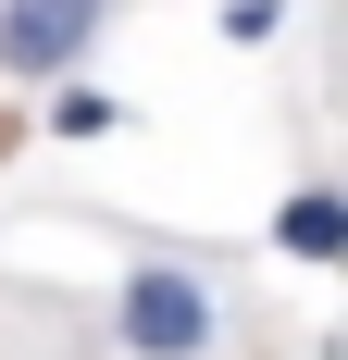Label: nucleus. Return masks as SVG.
Segmentation results:
<instances>
[{"mask_svg": "<svg viewBox=\"0 0 348 360\" xmlns=\"http://www.w3.org/2000/svg\"><path fill=\"white\" fill-rule=\"evenodd\" d=\"M112 0H0V87H63L100 50Z\"/></svg>", "mask_w": 348, "mask_h": 360, "instance_id": "2", "label": "nucleus"}, {"mask_svg": "<svg viewBox=\"0 0 348 360\" xmlns=\"http://www.w3.org/2000/svg\"><path fill=\"white\" fill-rule=\"evenodd\" d=\"M50 124H63V137H112V100H100V87H63Z\"/></svg>", "mask_w": 348, "mask_h": 360, "instance_id": "4", "label": "nucleus"}, {"mask_svg": "<svg viewBox=\"0 0 348 360\" xmlns=\"http://www.w3.org/2000/svg\"><path fill=\"white\" fill-rule=\"evenodd\" d=\"M286 25V0H224V37H237V50H249V37H274Z\"/></svg>", "mask_w": 348, "mask_h": 360, "instance_id": "5", "label": "nucleus"}, {"mask_svg": "<svg viewBox=\"0 0 348 360\" xmlns=\"http://www.w3.org/2000/svg\"><path fill=\"white\" fill-rule=\"evenodd\" d=\"M274 249L311 261V274L348 261V199H336V186H286V199H274Z\"/></svg>", "mask_w": 348, "mask_h": 360, "instance_id": "3", "label": "nucleus"}, {"mask_svg": "<svg viewBox=\"0 0 348 360\" xmlns=\"http://www.w3.org/2000/svg\"><path fill=\"white\" fill-rule=\"evenodd\" d=\"M112 335H125V360H211L224 348V298H211L199 261H137L112 286Z\"/></svg>", "mask_w": 348, "mask_h": 360, "instance_id": "1", "label": "nucleus"}]
</instances>
